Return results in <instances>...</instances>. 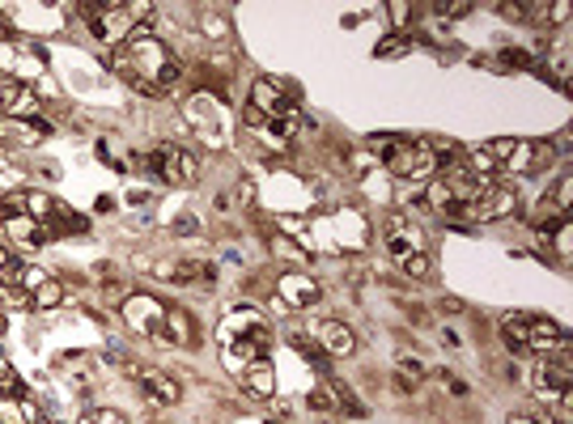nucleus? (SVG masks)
<instances>
[{"label":"nucleus","mask_w":573,"mask_h":424,"mask_svg":"<svg viewBox=\"0 0 573 424\" xmlns=\"http://www.w3.org/2000/svg\"><path fill=\"white\" fill-rule=\"evenodd\" d=\"M107 69L115 72L128 90L144 98H167L183 85V64L174 60V51L153 30H141L128 43H120L107 55Z\"/></svg>","instance_id":"obj_1"},{"label":"nucleus","mask_w":573,"mask_h":424,"mask_svg":"<svg viewBox=\"0 0 573 424\" xmlns=\"http://www.w3.org/2000/svg\"><path fill=\"white\" fill-rule=\"evenodd\" d=\"M81 18H86V26H90V34H94L98 43H107V48L115 51L120 43H128L132 34H141V30H149V13H153V4H137V0H128V4H120V0H107V4H98V0H86V4H72Z\"/></svg>","instance_id":"obj_2"},{"label":"nucleus","mask_w":573,"mask_h":424,"mask_svg":"<svg viewBox=\"0 0 573 424\" xmlns=\"http://www.w3.org/2000/svg\"><path fill=\"white\" fill-rule=\"evenodd\" d=\"M370 153L386 165L391 179H433L442 165L430 141H412V137H395V132L370 137Z\"/></svg>","instance_id":"obj_3"},{"label":"nucleus","mask_w":573,"mask_h":424,"mask_svg":"<svg viewBox=\"0 0 573 424\" xmlns=\"http://www.w3.org/2000/svg\"><path fill=\"white\" fill-rule=\"evenodd\" d=\"M502 340L514 356H552L570 349V335L544 314H505Z\"/></svg>","instance_id":"obj_4"},{"label":"nucleus","mask_w":573,"mask_h":424,"mask_svg":"<svg viewBox=\"0 0 573 424\" xmlns=\"http://www.w3.org/2000/svg\"><path fill=\"white\" fill-rule=\"evenodd\" d=\"M480 153L493 162L497 179L510 174H540L556 162V149L549 141H519V137H497V141H484Z\"/></svg>","instance_id":"obj_5"},{"label":"nucleus","mask_w":573,"mask_h":424,"mask_svg":"<svg viewBox=\"0 0 573 424\" xmlns=\"http://www.w3.org/2000/svg\"><path fill=\"white\" fill-rule=\"evenodd\" d=\"M144 170H149L158 183H167V188H191V183L200 179V158L191 153L188 144L162 141V144H153V153L144 158Z\"/></svg>","instance_id":"obj_6"},{"label":"nucleus","mask_w":573,"mask_h":424,"mask_svg":"<svg viewBox=\"0 0 573 424\" xmlns=\"http://www.w3.org/2000/svg\"><path fill=\"white\" fill-rule=\"evenodd\" d=\"M272 344H277L272 323L260 331H251V335H239V340H225V344H221V365H225L234 377H242L251 365H263V361L272 356Z\"/></svg>","instance_id":"obj_7"},{"label":"nucleus","mask_w":573,"mask_h":424,"mask_svg":"<svg viewBox=\"0 0 573 424\" xmlns=\"http://www.w3.org/2000/svg\"><path fill=\"white\" fill-rule=\"evenodd\" d=\"M167 302L158 293H128L120 302L123 323L137 331V335H149V340H162V327H167Z\"/></svg>","instance_id":"obj_8"},{"label":"nucleus","mask_w":573,"mask_h":424,"mask_svg":"<svg viewBox=\"0 0 573 424\" xmlns=\"http://www.w3.org/2000/svg\"><path fill=\"white\" fill-rule=\"evenodd\" d=\"M531 386H535V395H540L544 403L570 395V386H573L570 349H565V353L540 356V361H535V370H531Z\"/></svg>","instance_id":"obj_9"},{"label":"nucleus","mask_w":573,"mask_h":424,"mask_svg":"<svg viewBox=\"0 0 573 424\" xmlns=\"http://www.w3.org/2000/svg\"><path fill=\"white\" fill-rule=\"evenodd\" d=\"M382 242L395 260H408V255H430V242H425V230L412 221V216H391L382 225Z\"/></svg>","instance_id":"obj_10"},{"label":"nucleus","mask_w":573,"mask_h":424,"mask_svg":"<svg viewBox=\"0 0 573 424\" xmlns=\"http://www.w3.org/2000/svg\"><path fill=\"white\" fill-rule=\"evenodd\" d=\"M314 344H319V353L332 356V361H344V356L358 353V335L349 323H340V319H319L311 327Z\"/></svg>","instance_id":"obj_11"},{"label":"nucleus","mask_w":573,"mask_h":424,"mask_svg":"<svg viewBox=\"0 0 573 424\" xmlns=\"http://www.w3.org/2000/svg\"><path fill=\"white\" fill-rule=\"evenodd\" d=\"M188 123L204 137V144H221V98L213 94H191L188 98Z\"/></svg>","instance_id":"obj_12"},{"label":"nucleus","mask_w":573,"mask_h":424,"mask_svg":"<svg viewBox=\"0 0 573 424\" xmlns=\"http://www.w3.org/2000/svg\"><path fill=\"white\" fill-rule=\"evenodd\" d=\"M0 230H4V238H9L13 246H26V251L56 242V234H51L48 225H43V221H34V216H26V212H9V216H0Z\"/></svg>","instance_id":"obj_13"},{"label":"nucleus","mask_w":573,"mask_h":424,"mask_svg":"<svg viewBox=\"0 0 573 424\" xmlns=\"http://www.w3.org/2000/svg\"><path fill=\"white\" fill-rule=\"evenodd\" d=\"M0 119H39V98L30 85L0 72Z\"/></svg>","instance_id":"obj_14"},{"label":"nucleus","mask_w":573,"mask_h":424,"mask_svg":"<svg viewBox=\"0 0 573 424\" xmlns=\"http://www.w3.org/2000/svg\"><path fill=\"white\" fill-rule=\"evenodd\" d=\"M277 297L285 302V310H311L319 306L323 289H319L306 272H281V276H277Z\"/></svg>","instance_id":"obj_15"},{"label":"nucleus","mask_w":573,"mask_h":424,"mask_svg":"<svg viewBox=\"0 0 573 424\" xmlns=\"http://www.w3.org/2000/svg\"><path fill=\"white\" fill-rule=\"evenodd\" d=\"M255 111H260L263 119H277L281 111H289L298 98H293V90H289L285 81H272V77H260L255 85H251V98H247Z\"/></svg>","instance_id":"obj_16"},{"label":"nucleus","mask_w":573,"mask_h":424,"mask_svg":"<svg viewBox=\"0 0 573 424\" xmlns=\"http://www.w3.org/2000/svg\"><path fill=\"white\" fill-rule=\"evenodd\" d=\"M514 212H519V188H510L502 179V183H493V188L484 191V200L476 204L472 221H505Z\"/></svg>","instance_id":"obj_17"},{"label":"nucleus","mask_w":573,"mask_h":424,"mask_svg":"<svg viewBox=\"0 0 573 424\" xmlns=\"http://www.w3.org/2000/svg\"><path fill=\"white\" fill-rule=\"evenodd\" d=\"M137 391H141L153 407H174V403L183 400L179 382L170 374H162V370H141V374H137Z\"/></svg>","instance_id":"obj_18"},{"label":"nucleus","mask_w":573,"mask_h":424,"mask_svg":"<svg viewBox=\"0 0 573 424\" xmlns=\"http://www.w3.org/2000/svg\"><path fill=\"white\" fill-rule=\"evenodd\" d=\"M260 327H268V319H263L260 310H251V306L225 310V314H221V323H217V344L239 340V335H251V331H260Z\"/></svg>","instance_id":"obj_19"},{"label":"nucleus","mask_w":573,"mask_h":424,"mask_svg":"<svg viewBox=\"0 0 573 424\" xmlns=\"http://www.w3.org/2000/svg\"><path fill=\"white\" fill-rule=\"evenodd\" d=\"M48 137L51 128L43 119H0V144H39Z\"/></svg>","instance_id":"obj_20"},{"label":"nucleus","mask_w":573,"mask_h":424,"mask_svg":"<svg viewBox=\"0 0 573 424\" xmlns=\"http://www.w3.org/2000/svg\"><path fill=\"white\" fill-rule=\"evenodd\" d=\"M200 340V331H195V323H191L188 310L170 306L167 310V327H162V340L158 344H170V349H191Z\"/></svg>","instance_id":"obj_21"},{"label":"nucleus","mask_w":573,"mask_h":424,"mask_svg":"<svg viewBox=\"0 0 573 424\" xmlns=\"http://www.w3.org/2000/svg\"><path fill=\"white\" fill-rule=\"evenodd\" d=\"M242 386H247V395H251V400H272V395H277V374H272V361L251 365V370L242 374Z\"/></svg>","instance_id":"obj_22"},{"label":"nucleus","mask_w":573,"mask_h":424,"mask_svg":"<svg viewBox=\"0 0 573 424\" xmlns=\"http://www.w3.org/2000/svg\"><path fill=\"white\" fill-rule=\"evenodd\" d=\"M328 391H332V403L344 412V416H353V421L365 416V403L353 395V386H349V382H328Z\"/></svg>","instance_id":"obj_23"},{"label":"nucleus","mask_w":573,"mask_h":424,"mask_svg":"<svg viewBox=\"0 0 573 424\" xmlns=\"http://www.w3.org/2000/svg\"><path fill=\"white\" fill-rule=\"evenodd\" d=\"M56 306H64V284L56 281V276H48V281L30 293V310H56Z\"/></svg>","instance_id":"obj_24"},{"label":"nucleus","mask_w":573,"mask_h":424,"mask_svg":"<svg viewBox=\"0 0 573 424\" xmlns=\"http://www.w3.org/2000/svg\"><path fill=\"white\" fill-rule=\"evenodd\" d=\"M544 200H549V204L561 212V216H570V209H573V179H570V174H561V179L552 183V191L544 195Z\"/></svg>","instance_id":"obj_25"},{"label":"nucleus","mask_w":573,"mask_h":424,"mask_svg":"<svg viewBox=\"0 0 573 424\" xmlns=\"http://www.w3.org/2000/svg\"><path fill=\"white\" fill-rule=\"evenodd\" d=\"M0 395H26L22 377H18V370L9 365V356L0 353Z\"/></svg>","instance_id":"obj_26"},{"label":"nucleus","mask_w":573,"mask_h":424,"mask_svg":"<svg viewBox=\"0 0 573 424\" xmlns=\"http://www.w3.org/2000/svg\"><path fill=\"white\" fill-rule=\"evenodd\" d=\"M408 48H412L408 34H391V39H382L379 48H374V55H379V60H395V55H404Z\"/></svg>","instance_id":"obj_27"},{"label":"nucleus","mask_w":573,"mask_h":424,"mask_svg":"<svg viewBox=\"0 0 573 424\" xmlns=\"http://www.w3.org/2000/svg\"><path fill=\"white\" fill-rule=\"evenodd\" d=\"M277 230H281V234H289V238H298L302 246H311V230H306L298 216H277Z\"/></svg>","instance_id":"obj_28"},{"label":"nucleus","mask_w":573,"mask_h":424,"mask_svg":"<svg viewBox=\"0 0 573 424\" xmlns=\"http://www.w3.org/2000/svg\"><path fill=\"white\" fill-rule=\"evenodd\" d=\"M400 267H404L412 281H425V276L433 272V260L430 255H408V260H400Z\"/></svg>","instance_id":"obj_29"},{"label":"nucleus","mask_w":573,"mask_h":424,"mask_svg":"<svg viewBox=\"0 0 573 424\" xmlns=\"http://www.w3.org/2000/svg\"><path fill=\"white\" fill-rule=\"evenodd\" d=\"M502 64H505V69H531V72H535V60H531L523 48H505Z\"/></svg>","instance_id":"obj_30"},{"label":"nucleus","mask_w":573,"mask_h":424,"mask_svg":"<svg viewBox=\"0 0 573 424\" xmlns=\"http://www.w3.org/2000/svg\"><path fill=\"white\" fill-rule=\"evenodd\" d=\"M77 424H128L120 412H111V407H94V412H86Z\"/></svg>","instance_id":"obj_31"},{"label":"nucleus","mask_w":573,"mask_h":424,"mask_svg":"<svg viewBox=\"0 0 573 424\" xmlns=\"http://www.w3.org/2000/svg\"><path fill=\"white\" fill-rule=\"evenodd\" d=\"M200 30H204V34H213V39H225V34H230V22H225L221 13H204Z\"/></svg>","instance_id":"obj_32"},{"label":"nucleus","mask_w":573,"mask_h":424,"mask_svg":"<svg viewBox=\"0 0 573 424\" xmlns=\"http://www.w3.org/2000/svg\"><path fill=\"white\" fill-rule=\"evenodd\" d=\"M433 13L438 18H463V13H472V4L468 0H446V4H433Z\"/></svg>","instance_id":"obj_33"},{"label":"nucleus","mask_w":573,"mask_h":424,"mask_svg":"<svg viewBox=\"0 0 573 424\" xmlns=\"http://www.w3.org/2000/svg\"><path fill=\"white\" fill-rule=\"evenodd\" d=\"M552 412H556V424H573V391L561 395V400H552Z\"/></svg>","instance_id":"obj_34"},{"label":"nucleus","mask_w":573,"mask_h":424,"mask_svg":"<svg viewBox=\"0 0 573 424\" xmlns=\"http://www.w3.org/2000/svg\"><path fill=\"white\" fill-rule=\"evenodd\" d=\"M242 123H247V128H251V132H263V123H268V119H263L260 111H255V107H251V102H247V107H242Z\"/></svg>","instance_id":"obj_35"},{"label":"nucleus","mask_w":573,"mask_h":424,"mask_svg":"<svg viewBox=\"0 0 573 424\" xmlns=\"http://www.w3.org/2000/svg\"><path fill=\"white\" fill-rule=\"evenodd\" d=\"M386 9L395 13V22H400V26H408V22H412V13H416L412 4H400V0H395V4H386Z\"/></svg>","instance_id":"obj_36"},{"label":"nucleus","mask_w":573,"mask_h":424,"mask_svg":"<svg viewBox=\"0 0 573 424\" xmlns=\"http://www.w3.org/2000/svg\"><path fill=\"white\" fill-rule=\"evenodd\" d=\"M9 39H18V30H13V22H9V13L0 9V43H9Z\"/></svg>","instance_id":"obj_37"},{"label":"nucleus","mask_w":573,"mask_h":424,"mask_svg":"<svg viewBox=\"0 0 573 424\" xmlns=\"http://www.w3.org/2000/svg\"><path fill=\"white\" fill-rule=\"evenodd\" d=\"M306 403H311L314 412H328V407H335L332 395H323V391H314V395H311V400H306Z\"/></svg>","instance_id":"obj_38"},{"label":"nucleus","mask_w":573,"mask_h":424,"mask_svg":"<svg viewBox=\"0 0 573 424\" xmlns=\"http://www.w3.org/2000/svg\"><path fill=\"white\" fill-rule=\"evenodd\" d=\"M549 22H565V18H570V4H549Z\"/></svg>","instance_id":"obj_39"},{"label":"nucleus","mask_w":573,"mask_h":424,"mask_svg":"<svg viewBox=\"0 0 573 424\" xmlns=\"http://www.w3.org/2000/svg\"><path fill=\"white\" fill-rule=\"evenodd\" d=\"M179 234H195V216H179Z\"/></svg>","instance_id":"obj_40"},{"label":"nucleus","mask_w":573,"mask_h":424,"mask_svg":"<svg viewBox=\"0 0 573 424\" xmlns=\"http://www.w3.org/2000/svg\"><path fill=\"white\" fill-rule=\"evenodd\" d=\"M442 310H446V314H459V310H463V302H459V297H446V302H442Z\"/></svg>","instance_id":"obj_41"},{"label":"nucleus","mask_w":573,"mask_h":424,"mask_svg":"<svg viewBox=\"0 0 573 424\" xmlns=\"http://www.w3.org/2000/svg\"><path fill=\"white\" fill-rule=\"evenodd\" d=\"M505 424H549V421H535V416H510Z\"/></svg>","instance_id":"obj_42"},{"label":"nucleus","mask_w":573,"mask_h":424,"mask_svg":"<svg viewBox=\"0 0 573 424\" xmlns=\"http://www.w3.org/2000/svg\"><path fill=\"white\" fill-rule=\"evenodd\" d=\"M4 331H9V319H4V310H0V335H4Z\"/></svg>","instance_id":"obj_43"}]
</instances>
